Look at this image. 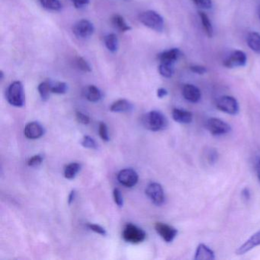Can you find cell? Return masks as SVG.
<instances>
[{
	"label": "cell",
	"mask_w": 260,
	"mask_h": 260,
	"mask_svg": "<svg viewBox=\"0 0 260 260\" xmlns=\"http://www.w3.org/2000/svg\"><path fill=\"white\" fill-rule=\"evenodd\" d=\"M182 92L185 100L191 103H197L200 101L202 97L200 89L194 85H185L182 88Z\"/></svg>",
	"instance_id": "cell-13"
},
{
	"label": "cell",
	"mask_w": 260,
	"mask_h": 260,
	"mask_svg": "<svg viewBox=\"0 0 260 260\" xmlns=\"http://www.w3.org/2000/svg\"><path fill=\"white\" fill-rule=\"evenodd\" d=\"M74 35L80 39L90 37L94 31L93 25L89 21L83 19L79 21L73 28Z\"/></svg>",
	"instance_id": "cell-11"
},
{
	"label": "cell",
	"mask_w": 260,
	"mask_h": 260,
	"mask_svg": "<svg viewBox=\"0 0 260 260\" xmlns=\"http://www.w3.org/2000/svg\"><path fill=\"white\" fill-rule=\"evenodd\" d=\"M76 118L79 122L83 124H88L90 122L89 117L80 112H76Z\"/></svg>",
	"instance_id": "cell-36"
},
{
	"label": "cell",
	"mask_w": 260,
	"mask_h": 260,
	"mask_svg": "<svg viewBox=\"0 0 260 260\" xmlns=\"http://www.w3.org/2000/svg\"><path fill=\"white\" fill-rule=\"evenodd\" d=\"M159 72L161 76L166 78H170L173 77V64L171 63H160L159 66Z\"/></svg>",
	"instance_id": "cell-27"
},
{
	"label": "cell",
	"mask_w": 260,
	"mask_h": 260,
	"mask_svg": "<svg viewBox=\"0 0 260 260\" xmlns=\"http://www.w3.org/2000/svg\"><path fill=\"white\" fill-rule=\"evenodd\" d=\"M216 106L218 110L229 115H237L239 112V104L237 100L229 95L221 96L217 100Z\"/></svg>",
	"instance_id": "cell-5"
},
{
	"label": "cell",
	"mask_w": 260,
	"mask_h": 260,
	"mask_svg": "<svg viewBox=\"0 0 260 260\" xmlns=\"http://www.w3.org/2000/svg\"><path fill=\"white\" fill-rule=\"evenodd\" d=\"M87 226L91 231H94V232L97 233V234H100V235H106V230L103 226H100V225L95 224V223H88Z\"/></svg>",
	"instance_id": "cell-35"
},
{
	"label": "cell",
	"mask_w": 260,
	"mask_h": 260,
	"mask_svg": "<svg viewBox=\"0 0 260 260\" xmlns=\"http://www.w3.org/2000/svg\"><path fill=\"white\" fill-rule=\"evenodd\" d=\"M181 55V51L177 48H173L169 51H164L158 55L160 63H171L173 64Z\"/></svg>",
	"instance_id": "cell-16"
},
{
	"label": "cell",
	"mask_w": 260,
	"mask_h": 260,
	"mask_svg": "<svg viewBox=\"0 0 260 260\" xmlns=\"http://www.w3.org/2000/svg\"><path fill=\"white\" fill-rule=\"evenodd\" d=\"M255 171H256L257 177L260 182V159L257 161L256 165H255Z\"/></svg>",
	"instance_id": "cell-43"
},
{
	"label": "cell",
	"mask_w": 260,
	"mask_h": 260,
	"mask_svg": "<svg viewBox=\"0 0 260 260\" xmlns=\"http://www.w3.org/2000/svg\"><path fill=\"white\" fill-rule=\"evenodd\" d=\"M155 230L157 234L162 237V240L167 243H171L176 238L178 231L176 228L164 223H156L155 224Z\"/></svg>",
	"instance_id": "cell-9"
},
{
	"label": "cell",
	"mask_w": 260,
	"mask_h": 260,
	"mask_svg": "<svg viewBox=\"0 0 260 260\" xmlns=\"http://www.w3.org/2000/svg\"><path fill=\"white\" fill-rule=\"evenodd\" d=\"M76 63H77V68H78L80 71H83V72L89 73L92 71L89 63H88L86 60H85L83 57H77Z\"/></svg>",
	"instance_id": "cell-29"
},
{
	"label": "cell",
	"mask_w": 260,
	"mask_h": 260,
	"mask_svg": "<svg viewBox=\"0 0 260 260\" xmlns=\"http://www.w3.org/2000/svg\"><path fill=\"white\" fill-rule=\"evenodd\" d=\"M113 197L114 200H115V204L118 205L119 208H121L123 206V198L121 196V191L118 188H115L113 191Z\"/></svg>",
	"instance_id": "cell-34"
},
{
	"label": "cell",
	"mask_w": 260,
	"mask_h": 260,
	"mask_svg": "<svg viewBox=\"0 0 260 260\" xmlns=\"http://www.w3.org/2000/svg\"><path fill=\"white\" fill-rule=\"evenodd\" d=\"M172 116L175 121L180 124H190L192 121V114L182 109H173Z\"/></svg>",
	"instance_id": "cell-17"
},
{
	"label": "cell",
	"mask_w": 260,
	"mask_h": 260,
	"mask_svg": "<svg viewBox=\"0 0 260 260\" xmlns=\"http://www.w3.org/2000/svg\"><path fill=\"white\" fill-rule=\"evenodd\" d=\"M76 198V191L75 190H72L70 193L69 197H68V203L69 205H71L73 202H74V199Z\"/></svg>",
	"instance_id": "cell-42"
},
{
	"label": "cell",
	"mask_w": 260,
	"mask_h": 260,
	"mask_svg": "<svg viewBox=\"0 0 260 260\" xmlns=\"http://www.w3.org/2000/svg\"><path fill=\"white\" fill-rule=\"evenodd\" d=\"M242 196H243V199L245 200H249L250 199V192L248 188H244L242 191Z\"/></svg>",
	"instance_id": "cell-41"
},
{
	"label": "cell",
	"mask_w": 260,
	"mask_h": 260,
	"mask_svg": "<svg viewBox=\"0 0 260 260\" xmlns=\"http://www.w3.org/2000/svg\"><path fill=\"white\" fill-rule=\"evenodd\" d=\"M51 86H52L51 83H48V82H44V83H41L38 87L41 98L43 101H47L49 99L50 94L52 93Z\"/></svg>",
	"instance_id": "cell-26"
},
{
	"label": "cell",
	"mask_w": 260,
	"mask_h": 260,
	"mask_svg": "<svg viewBox=\"0 0 260 260\" xmlns=\"http://www.w3.org/2000/svg\"><path fill=\"white\" fill-rule=\"evenodd\" d=\"M7 98L9 103L15 107H22L25 104V92L22 83L16 81L9 86Z\"/></svg>",
	"instance_id": "cell-3"
},
{
	"label": "cell",
	"mask_w": 260,
	"mask_h": 260,
	"mask_svg": "<svg viewBox=\"0 0 260 260\" xmlns=\"http://www.w3.org/2000/svg\"><path fill=\"white\" fill-rule=\"evenodd\" d=\"M84 95L86 98L92 103H97L103 97L101 91L95 86H89L85 89Z\"/></svg>",
	"instance_id": "cell-18"
},
{
	"label": "cell",
	"mask_w": 260,
	"mask_h": 260,
	"mask_svg": "<svg viewBox=\"0 0 260 260\" xmlns=\"http://www.w3.org/2000/svg\"><path fill=\"white\" fill-rule=\"evenodd\" d=\"M207 128L214 136L226 135L231 132V126L223 120L217 118H211L207 121Z\"/></svg>",
	"instance_id": "cell-7"
},
{
	"label": "cell",
	"mask_w": 260,
	"mask_h": 260,
	"mask_svg": "<svg viewBox=\"0 0 260 260\" xmlns=\"http://www.w3.org/2000/svg\"><path fill=\"white\" fill-rule=\"evenodd\" d=\"M246 54L241 51H235L223 61V66L228 68H242L246 63Z\"/></svg>",
	"instance_id": "cell-10"
},
{
	"label": "cell",
	"mask_w": 260,
	"mask_h": 260,
	"mask_svg": "<svg viewBox=\"0 0 260 260\" xmlns=\"http://www.w3.org/2000/svg\"><path fill=\"white\" fill-rule=\"evenodd\" d=\"M71 2L74 4V7L77 9L82 8L85 6L88 5L89 0H71Z\"/></svg>",
	"instance_id": "cell-38"
},
{
	"label": "cell",
	"mask_w": 260,
	"mask_h": 260,
	"mask_svg": "<svg viewBox=\"0 0 260 260\" xmlns=\"http://www.w3.org/2000/svg\"><path fill=\"white\" fill-rule=\"evenodd\" d=\"M258 17H259V19H260V7H259V8H258Z\"/></svg>",
	"instance_id": "cell-44"
},
{
	"label": "cell",
	"mask_w": 260,
	"mask_h": 260,
	"mask_svg": "<svg viewBox=\"0 0 260 260\" xmlns=\"http://www.w3.org/2000/svg\"><path fill=\"white\" fill-rule=\"evenodd\" d=\"M141 23L153 31L161 32L164 30V21L162 16L153 10L144 12L139 16Z\"/></svg>",
	"instance_id": "cell-2"
},
{
	"label": "cell",
	"mask_w": 260,
	"mask_h": 260,
	"mask_svg": "<svg viewBox=\"0 0 260 260\" xmlns=\"http://www.w3.org/2000/svg\"><path fill=\"white\" fill-rule=\"evenodd\" d=\"M217 154L215 151H212V150H211V151H210L209 153L208 154V159L210 162H214V161L217 159Z\"/></svg>",
	"instance_id": "cell-39"
},
{
	"label": "cell",
	"mask_w": 260,
	"mask_h": 260,
	"mask_svg": "<svg viewBox=\"0 0 260 260\" xmlns=\"http://www.w3.org/2000/svg\"><path fill=\"white\" fill-rule=\"evenodd\" d=\"M190 70H191V72L199 74V75H202V74H205L207 72V68L205 67L200 66V65L191 67Z\"/></svg>",
	"instance_id": "cell-37"
},
{
	"label": "cell",
	"mask_w": 260,
	"mask_h": 260,
	"mask_svg": "<svg viewBox=\"0 0 260 260\" xmlns=\"http://www.w3.org/2000/svg\"><path fill=\"white\" fill-rule=\"evenodd\" d=\"M132 109V105L130 102L126 100H119L115 102L111 106L110 110L113 112H129Z\"/></svg>",
	"instance_id": "cell-20"
},
{
	"label": "cell",
	"mask_w": 260,
	"mask_h": 260,
	"mask_svg": "<svg viewBox=\"0 0 260 260\" xmlns=\"http://www.w3.org/2000/svg\"><path fill=\"white\" fill-rule=\"evenodd\" d=\"M167 94H168V92H167V89H164V88H159V89H158L157 96L159 97V99L167 96Z\"/></svg>",
	"instance_id": "cell-40"
},
{
	"label": "cell",
	"mask_w": 260,
	"mask_h": 260,
	"mask_svg": "<svg viewBox=\"0 0 260 260\" xmlns=\"http://www.w3.org/2000/svg\"><path fill=\"white\" fill-rule=\"evenodd\" d=\"M199 16L202 21V26H203L205 32L206 33L207 36L208 38H212L213 34H214V29H213L212 25L211 22H210L209 18L203 12H199Z\"/></svg>",
	"instance_id": "cell-22"
},
{
	"label": "cell",
	"mask_w": 260,
	"mask_h": 260,
	"mask_svg": "<svg viewBox=\"0 0 260 260\" xmlns=\"http://www.w3.org/2000/svg\"><path fill=\"white\" fill-rule=\"evenodd\" d=\"M105 44L106 48L111 51L115 53L118 50V41L116 35L109 34L105 38Z\"/></svg>",
	"instance_id": "cell-24"
},
{
	"label": "cell",
	"mask_w": 260,
	"mask_h": 260,
	"mask_svg": "<svg viewBox=\"0 0 260 260\" xmlns=\"http://www.w3.org/2000/svg\"><path fill=\"white\" fill-rule=\"evenodd\" d=\"M248 46L256 54H260V35L257 32H250L246 39Z\"/></svg>",
	"instance_id": "cell-19"
},
{
	"label": "cell",
	"mask_w": 260,
	"mask_h": 260,
	"mask_svg": "<svg viewBox=\"0 0 260 260\" xmlns=\"http://www.w3.org/2000/svg\"><path fill=\"white\" fill-rule=\"evenodd\" d=\"M260 245V230L256 233L251 236L249 240H246L243 245L240 246L236 251L237 255H243L246 252L252 250L254 248Z\"/></svg>",
	"instance_id": "cell-12"
},
{
	"label": "cell",
	"mask_w": 260,
	"mask_h": 260,
	"mask_svg": "<svg viewBox=\"0 0 260 260\" xmlns=\"http://www.w3.org/2000/svg\"><path fill=\"white\" fill-rule=\"evenodd\" d=\"M143 124L152 132L164 130L168 126L167 118L159 111H151L143 118Z\"/></svg>",
	"instance_id": "cell-1"
},
{
	"label": "cell",
	"mask_w": 260,
	"mask_h": 260,
	"mask_svg": "<svg viewBox=\"0 0 260 260\" xmlns=\"http://www.w3.org/2000/svg\"><path fill=\"white\" fill-rule=\"evenodd\" d=\"M42 161H43V156L42 155H36V156H33L32 157L28 159L27 164L29 167H38L42 164Z\"/></svg>",
	"instance_id": "cell-33"
},
{
	"label": "cell",
	"mask_w": 260,
	"mask_h": 260,
	"mask_svg": "<svg viewBox=\"0 0 260 260\" xmlns=\"http://www.w3.org/2000/svg\"><path fill=\"white\" fill-rule=\"evenodd\" d=\"M193 3L201 9L209 10L212 7V1L211 0H192Z\"/></svg>",
	"instance_id": "cell-32"
},
{
	"label": "cell",
	"mask_w": 260,
	"mask_h": 260,
	"mask_svg": "<svg viewBox=\"0 0 260 260\" xmlns=\"http://www.w3.org/2000/svg\"><path fill=\"white\" fill-rule=\"evenodd\" d=\"M68 91V85L65 83H62V82H59V83H56V84L52 85L51 86V92L55 94H65Z\"/></svg>",
	"instance_id": "cell-28"
},
{
	"label": "cell",
	"mask_w": 260,
	"mask_h": 260,
	"mask_svg": "<svg viewBox=\"0 0 260 260\" xmlns=\"http://www.w3.org/2000/svg\"><path fill=\"white\" fill-rule=\"evenodd\" d=\"M146 194L154 205H162L165 202V194L160 184L152 182L146 188Z\"/></svg>",
	"instance_id": "cell-6"
},
{
	"label": "cell",
	"mask_w": 260,
	"mask_h": 260,
	"mask_svg": "<svg viewBox=\"0 0 260 260\" xmlns=\"http://www.w3.org/2000/svg\"><path fill=\"white\" fill-rule=\"evenodd\" d=\"M44 133H45V131L42 126L36 121L27 124L25 127V131H24L25 136L28 139L31 140L39 139L41 137L43 136Z\"/></svg>",
	"instance_id": "cell-14"
},
{
	"label": "cell",
	"mask_w": 260,
	"mask_h": 260,
	"mask_svg": "<svg viewBox=\"0 0 260 260\" xmlns=\"http://www.w3.org/2000/svg\"><path fill=\"white\" fill-rule=\"evenodd\" d=\"M99 133H100V138L103 140L104 141H109V132H108V127L106 124H105L104 122H101L100 124V126H99Z\"/></svg>",
	"instance_id": "cell-30"
},
{
	"label": "cell",
	"mask_w": 260,
	"mask_h": 260,
	"mask_svg": "<svg viewBox=\"0 0 260 260\" xmlns=\"http://www.w3.org/2000/svg\"><path fill=\"white\" fill-rule=\"evenodd\" d=\"M194 258L196 260H214L215 255L212 249H210L206 245L201 243L196 249Z\"/></svg>",
	"instance_id": "cell-15"
},
{
	"label": "cell",
	"mask_w": 260,
	"mask_h": 260,
	"mask_svg": "<svg viewBox=\"0 0 260 260\" xmlns=\"http://www.w3.org/2000/svg\"><path fill=\"white\" fill-rule=\"evenodd\" d=\"M112 24L115 28H118L120 31L125 32L132 29L130 26L127 25V22L124 20V18L120 15H115L112 19Z\"/></svg>",
	"instance_id": "cell-21"
},
{
	"label": "cell",
	"mask_w": 260,
	"mask_h": 260,
	"mask_svg": "<svg viewBox=\"0 0 260 260\" xmlns=\"http://www.w3.org/2000/svg\"><path fill=\"white\" fill-rule=\"evenodd\" d=\"M81 168V166L78 162H72L67 166L64 169V176L66 179H73L77 176V173Z\"/></svg>",
	"instance_id": "cell-23"
},
{
	"label": "cell",
	"mask_w": 260,
	"mask_h": 260,
	"mask_svg": "<svg viewBox=\"0 0 260 260\" xmlns=\"http://www.w3.org/2000/svg\"><path fill=\"white\" fill-rule=\"evenodd\" d=\"M41 4L44 8L51 11L58 12L62 9V5L59 0H40Z\"/></svg>",
	"instance_id": "cell-25"
},
{
	"label": "cell",
	"mask_w": 260,
	"mask_h": 260,
	"mask_svg": "<svg viewBox=\"0 0 260 260\" xmlns=\"http://www.w3.org/2000/svg\"><path fill=\"white\" fill-rule=\"evenodd\" d=\"M124 240L132 244L142 243L147 237L145 231L133 223H127L122 233Z\"/></svg>",
	"instance_id": "cell-4"
},
{
	"label": "cell",
	"mask_w": 260,
	"mask_h": 260,
	"mask_svg": "<svg viewBox=\"0 0 260 260\" xmlns=\"http://www.w3.org/2000/svg\"><path fill=\"white\" fill-rule=\"evenodd\" d=\"M82 145L86 148L97 149V144L93 138L89 136H85L81 142Z\"/></svg>",
	"instance_id": "cell-31"
},
{
	"label": "cell",
	"mask_w": 260,
	"mask_h": 260,
	"mask_svg": "<svg viewBox=\"0 0 260 260\" xmlns=\"http://www.w3.org/2000/svg\"><path fill=\"white\" fill-rule=\"evenodd\" d=\"M118 180L124 186L132 188L138 182V175L133 169H124L118 174Z\"/></svg>",
	"instance_id": "cell-8"
}]
</instances>
